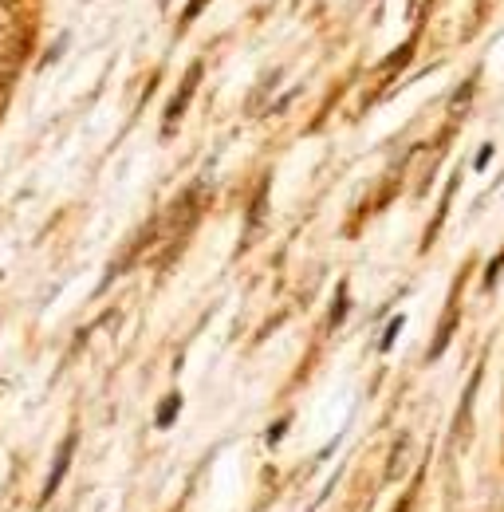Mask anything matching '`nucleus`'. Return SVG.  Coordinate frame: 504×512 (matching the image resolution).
Here are the masks:
<instances>
[{"mask_svg":"<svg viewBox=\"0 0 504 512\" xmlns=\"http://www.w3.org/2000/svg\"><path fill=\"white\" fill-rule=\"evenodd\" d=\"M343 308H347V284L335 292V308H331V323H339L343 320Z\"/></svg>","mask_w":504,"mask_h":512,"instance_id":"obj_6","label":"nucleus"},{"mask_svg":"<svg viewBox=\"0 0 504 512\" xmlns=\"http://www.w3.org/2000/svg\"><path fill=\"white\" fill-rule=\"evenodd\" d=\"M178 406H182V398H178V394H170V398L162 402V410H158V426H170V422H174V414H178Z\"/></svg>","mask_w":504,"mask_h":512,"instance_id":"obj_4","label":"nucleus"},{"mask_svg":"<svg viewBox=\"0 0 504 512\" xmlns=\"http://www.w3.org/2000/svg\"><path fill=\"white\" fill-rule=\"evenodd\" d=\"M398 331H402V320H390L386 335H382V343H378V351H390V347H394V339H398Z\"/></svg>","mask_w":504,"mask_h":512,"instance_id":"obj_5","label":"nucleus"},{"mask_svg":"<svg viewBox=\"0 0 504 512\" xmlns=\"http://www.w3.org/2000/svg\"><path fill=\"white\" fill-rule=\"evenodd\" d=\"M197 79H201V64L189 67V75H186V83H182V91L174 95V103H170V111H166V130H170L174 123H178V119H182V111H186L189 95L197 91Z\"/></svg>","mask_w":504,"mask_h":512,"instance_id":"obj_1","label":"nucleus"},{"mask_svg":"<svg viewBox=\"0 0 504 512\" xmlns=\"http://www.w3.org/2000/svg\"><path fill=\"white\" fill-rule=\"evenodd\" d=\"M410 453H414V442H410V438H398V442H394V453H390V461H386V481H398V477H402V469L410 465Z\"/></svg>","mask_w":504,"mask_h":512,"instance_id":"obj_2","label":"nucleus"},{"mask_svg":"<svg viewBox=\"0 0 504 512\" xmlns=\"http://www.w3.org/2000/svg\"><path fill=\"white\" fill-rule=\"evenodd\" d=\"M71 446H75V438H67L60 446V453H56V465H52V477H48V485H44V501L60 489V481H63V473H67V465H71Z\"/></svg>","mask_w":504,"mask_h":512,"instance_id":"obj_3","label":"nucleus"},{"mask_svg":"<svg viewBox=\"0 0 504 512\" xmlns=\"http://www.w3.org/2000/svg\"><path fill=\"white\" fill-rule=\"evenodd\" d=\"M209 0H189V8H186V20H197L201 16V8H205Z\"/></svg>","mask_w":504,"mask_h":512,"instance_id":"obj_7","label":"nucleus"}]
</instances>
